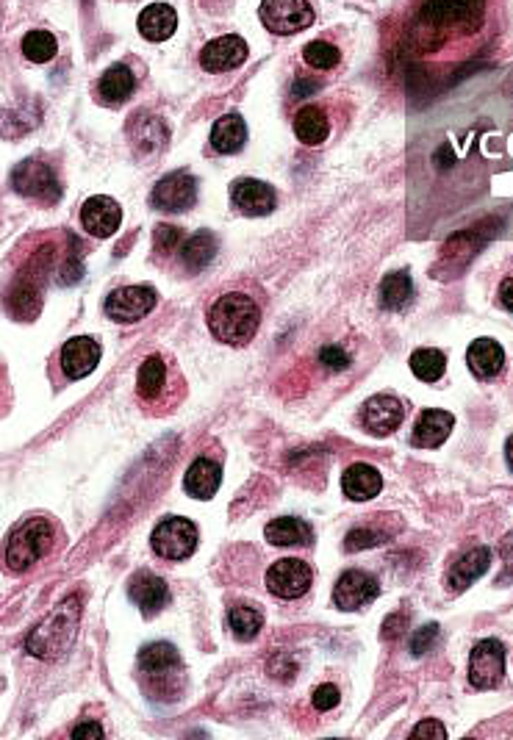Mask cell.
Segmentation results:
<instances>
[{
	"label": "cell",
	"mask_w": 513,
	"mask_h": 740,
	"mask_svg": "<svg viewBox=\"0 0 513 740\" xmlns=\"http://www.w3.org/2000/svg\"><path fill=\"white\" fill-rule=\"evenodd\" d=\"M489 0H416L405 42L419 53L452 45L483 31Z\"/></svg>",
	"instance_id": "1"
},
{
	"label": "cell",
	"mask_w": 513,
	"mask_h": 740,
	"mask_svg": "<svg viewBox=\"0 0 513 740\" xmlns=\"http://www.w3.org/2000/svg\"><path fill=\"white\" fill-rule=\"evenodd\" d=\"M78 624H81V599L67 596L62 605L53 607L48 616L31 630L28 641H25L28 655L39 657V660H59L73 646Z\"/></svg>",
	"instance_id": "2"
},
{
	"label": "cell",
	"mask_w": 513,
	"mask_h": 740,
	"mask_svg": "<svg viewBox=\"0 0 513 740\" xmlns=\"http://www.w3.org/2000/svg\"><path fill=\"white\" fill-rule=\"evenodd\" d=\"M258 325H261V311H258L256 300L247 294H222L220 300L208 308V328L214 333V339L233 344V347L253 341Z\"/></svg>",
	"instance_id": "3"
},
{
	"label": "cell",
	"mask_w": 513,
	"mask_h": 740,
	"mask_svg": "<svg viewBox=\"0 0 513 740\" xmlns=\"http://www.w3.org/2000/svg\"><path fill=\"white\" fill-rule=\"evenodd\" d=\"M53 541H56V530L48 519H42V516L25 519L9 535V544L3 552L6 569L12 574H25L28 569H34L39 560L53 549Z\"/></svg>",
	"instance_id": "4"
},
{
	"label": "cell",
	"mask_w": 513,
	"mask_h": 740,
	"mask_svg": "<svg viewBox=\"0 0 513 740\" xmlns=\"http://www.w3.org/2000/svg\"><path fill=\"white\" fill-rule=\"evenodd\" d=\"M50 253H37L31 258V264L17 275L12 289L6 292V308L23 322H31L42 308V283L50 269Z\"/></svg>",
	"instance_id": "5"
},
{
	"label": "cell",
	"mask_w": 513,
	"mask_h": 740,
	"mask_svg": "<svg viewBox=\"0 0 513 740\" xmlns=\"http://www.w3.org/2000/svg\"><path fill=\"white\" fill-rule=\"evenodd\" d=\"M258 17L272 34L292 37V34L314 23V9L308 0H261Z\"/></svg>",
	"instance_id": "6"
},
{
	"label": "cell",
	"mask_w": 513,
	"mask_h": 740,
	"mask_svg": "<svg viewBox=\"0 0 513 740\" xmlns=\"http://www.w3.org/2000/svg\"><path fill=\"white\" fill-rule=\"evenodd\" d=\"M150 546L164 560L192 558V552L197 549V527L189 519L170 516L156 524V530L150 535Z\"/></svg>",
	"instance_id": "7"
},
{
	"label": "cell",
	"mask_w": 513,
	"mask_h": 740,
	"mask_svg": "<svg viewBox=\"0 0 513 740\" xmlns=\"http://www.w3.org/2000/svg\"><path fill=\"white\" fill-rule=\"evenodd\" d=\"M12 186L25 197H34L42 203H56L62 197V186L56 172L39 158H25L12 172Z\"/></svg>",
	"instance_id": "8"
},
{
	"label": "cell",
	"mask_w": 513,
	"mask_h": 740,
	"mask_svg": "<svg viewBox=\"0 0 513 740\" xmlns=\"http://www.w3.org/2000/svg\"><path fill=\"white\" fill-rule=\"evenodd\" d=\"M505 677V649L497 638H486L469 655V682L477 691L497 688Z\"/></svg>",
	"instance_id": "9"
},
{
	"label": "cell",
	"mask_w": 513,
	"mask_h": 740,
	"mask_svg": "<svg viewBox=\"0 0 513 740\" xmlns=\"http://www.w3.org/2000/svg\"><path fill=\"white\" fill-rule=\"evenodd\" d=\"M311 580H314L311 566L297 558L278 560V563H272L267 571L269 594L278 596V599H286V602H292V599H300L303 594H308Z\"/></svg>",
	"instance_id": "10"
},
{
	"label": "cell",
	"mask_w": 513,
	"mask_h": 740,
	"mask_svg": "<svg viewBox=\"0 0 513 740\" xmlns=\"http://www.w3.org/2000/svg\"><path fill=\"white\" fill-rule=\"evenodd\" d=\"M159 303V294L153 286H123L106 297V316L114 322H139L145 319Z\"/></svg>",
	"instance_id": "11"
},
{
	"label": "cell",
	"mask_w": 513,
	"mask_h": 740,
	"mask_svg": "<svg viewBox=\"0 0 513 740\" xmlns=\"http://www.w3.org/2000/svg\"><path fill=\"white\" fill-rule=\"evenodd\" d=\"M150 203L159 211H170V214H181L186 208H192L197 203V178L189 172H172L167 178H161L153 186V195Z\"/></svg>",
	"instance_id": "12"
},
{
	"label": "cell",
	"mask_w": 513,
	"mask_h": 740,
	"mask_svg": "<svg viewBox=\"0 0 513 740\" xmlns=\"http://www.w3.org/2000/svg\"><path fill=\"white\" fill-rule=\"evenodd\" d=\"M139 668L150 677L153 688H156L159 682H164V693H172L167 685H170L172 680H181V674H184V663H181L178 649L164 641L150 643V646H145V649L139 652Z\"/></svg>",
	"instance_id": "13"
},
{
	"label": "cell",
	"mask_w": 513,
	"mask_h": 740,
	"mask_svg": "<svg viewBox=\"0 0 513 740\" xmlns=\"http://www.w3.org/2000/svg\"><path fill=\"white\" fill-rule=\"evenodd\" d=\"M403 419V402L391 397V394H375L361 408V425L367 427L372 436H389V433H394L397 427L403 425Z\"/></svg>",
	"instance_id": "14"
},
{
	"label": "cell",
	"mask_w": 513,
	"mask_h": 740,
	"mask_svg": "<svg viewBox=\"0 0 513 740\" xmlns=\"http://www.w3.org/2000/svg\"><path fill=\"white\" fill-rule=\"evenodd\" d=\"M378 594L380 585L372 574L350 569L344 571L336 588H333V605L339 607V610H358V607L369 605Z\"/></svg>",
	"instance_id": "15"
},
{
	"label": "cell",
	"mask_w": 513,
	"mask_h": 740,
	"mask_svg": "<svg viewBox=\"0 0 513 740\" xmlns=\"http://www.w3.org/2000/svg\"><path fill=\"white\" fill-rule=\"evenodd\" d=\"M247 61L245 39L228 34V37L211 39L206 48L200 50V67L206 73H231Z\"/></svg>",
	"instance_id": "16"
},
{
	"label": "cell",
	"mask_w": 513,
	"mask_h": 740,
	"mask_svg": "<svg viewBox=\"0 0 513 740\" xmlns=\"http://www.w3.org/2000/svg\"><path fill=\"white\" fill-rule=\"evenodd\" d=\"M123 222V208L117 206V200L106 195H95L81 206V225L86 233L98 236V239H109L120 231Z\"/></svg>",
	"instance_id": "17"
},
{
	"label": "cell",
	"mask_w": 513,
	"mask_h": 740,
	"mask_svg": "<svg viewBox=\"0 0 513 740\" xmlns=\"http://www.w3.org/2000/svg\"><path fill=\"white\" fill-rule=\"evenodd\" d=\"M231 200L247 217H267L275 208V189L256 178H239L231 186Z\"/></svg>",
	"instance_id": "18"
},
{
	"label": "cell",
	"mask_w": 513,
	"mask_h": 740,
	"mask_svg": "<svg viewBox=\"0 0 513 740\" xmlns=\"http://www.w3.org/2000/svg\"><path fill=\"white\" fill-rule=\"evenodd\" d=\"M136 391L147 405H161L170 394V364L161 355H150L139 366L136 375Z\"/></svg>",
	"instance_id": "19"
},
{
	"label": "cell",
	"mask_w": 513,
	"mask_h": 740,
	"mask_svg": "<svg viewBox=\"0 0 513 740\" xmlns=\"http://www.w3.org/2000/svg\"><path fill=\"white\" fill-rule=\"evenodd\" d=\"M100 364V344L89 336H75L62 347V369L70 380L92 375Z\"/></svg>",
	"instance_id": "20"
},
{
	"label": "cell",
	"mask_w": 513,
	"mask_h": 740,
	"mask_svg": "<svg viewBox=\"0 0 513 740\" xmlns=\"http://www.w3.org/2000/svg\"><path fill=\"white\" fill-rule=\"evenodd\" d=\"M128 596L142 610V616L150 619V616H156L161 607L170 602V588L153 571H139L134 580H131V585H128Z\"/></svg>",
	"instance_id": "21"
},
{
	"label": "cell",
	"mask_w": 513,
	"mask_h": 740,
	"mask_svg": "<svg viewBox=\"0 0 513 740\" xmlns=\"http://www.w3.org/2000/svg\"><path fill=\"white\" fill-rule=\"evenodd\" d=\"M452 425H455V416L452 413L439 411V408H428V411L419 413V419H416L411 444L419 449L441 447L447 441V436H450Z\"/></svg>",
	"instance_id": "22"
},
{
	"label": "cell",
	"mask_w": 513,
	"mask_h": 740,
	"mask_svg": "<svg viewBox=\"0 0 513 740\" xmlns=\"http://www.w3.org/2000/svg\"><path fill=\"white\" fill-rule=\"evenodd\" d=\"M491 566V549L489 546H475V549H469L464 558L458 560L455 566L447 574V585H450L452 594H461L466 591L469 585L480 580Z\"/></svg>",
	"instance_id": "23"
},
{
	"label": "cell",
	"mask_w": 513,
	"mask_h": 740,
	"mask_svg": "<svg viewBox=\"0 0 513 740\" xmlns=\"http://www.w3.org/2000/svg\"><path fill=\"white\" fill-rule=\"evenodd\" d=\"M466 364L469 372L480 380H491L502 372L505 366V352H502L500 341L494 339H477L469 344L466 350Z\"/></svg>",
	"instance_id": "24"
},
{
	"label": "cell",
	"mask_w": 513,
	"mask_h": 740,
	"mask_svg": "<svg viewBox=\"0 0 513 740\" xmlns=\"http://www.w3.org/2000/svg\"><path fill=\"white\" fill-rule=\"evenodd\" d=\"M342 488L347 497L353 502H367V499H375L383 488V477L375 466L369 463H353L347 466V472L342 477Z\"/></svg>",
	"instance_id": "25"
},
{
	"label": "cell",
	"mask_w": 513,
	"mask_h": 740,
	"mask_svg": "<svg viewBox=\"0 0 513 740\" xmlns=\"http://www.w3.org/2000/svg\"><path fill=\"white\" fill-rule=\"evenodd\" d=\"M136 78L131 73V67L125 64H111L109 70L103 73L98 81V100L106 106H123L125 100L134 95Z\"/></svg>",
	"instance_id": "26"
},
{
	"label": "cell",
	"mask_w": 513,
	"mask_h": 740,
	"mask_svg": "<svg viewBox=\"0 0 513 740\" xmlns=\"http://www.w3.org/2000/svg\"><path fill=\"white\" fill-rule=\"evenodd\" d=\"M175 28H178V14L170 3H153L139 14V34L147 42H164L175 34Z\"/></svg>",
	"instance_id": "27"
},
{
	"label": "cell",
	"mask_w": 513,
	"mask_h": 740,
	"mask_svg": "<svg viewBox=\"0 0 513 740\" xmlns=\"http://www.w3.org/2000/svg\"><path fill=\"white\" fill-rule=\"evenodd\" d=\"M222 483V469L220 463H214L211 458H197L189 472H186L184 488L186 494H192L195 499H211L217 494V488Z\"/></svg>",
	"instance_id": "28"
},
{
	"label": "cell",
	"mask_w": 513,
	"mask_h": 740,
	"mask_svg": "<svg viewBox=\"0 0 513 740\" xmlns=\"http://www.w3.org/2000/svg\"><path fill=\"white\" fill-rule=\"evenodd\" d=\"M247 142V125L239 114H225L214 122L211 128V147L222 153V156H231L239 153Z\"/></svg>",
	"instance_id": "29"
},
{
	"label": "cell",
	"mask_w": 513,
	"mask_h": 740,
	"mask_svg": "<svg viewBox=\"0 0 513 740\" xmlns=\"http://www.w3.org/2000/svg\"><path fill=\"white\" fill-rule=\"evenodd\" d=\"M330 134L328 114L319 109V106H303V109L294 114V136L308 147L322 145Z\"/></svg>",
	"instance_id": "30"
},
{
	"label": "cell",
	"mask_w": 513,
	"mask_h": 740,
	"mask_svg": "<svg viewBox=\"0 0 513 740\" xmlns=\"http://www.w3.org/2000/svg\"><path fill=\"white\" fill-rule=\"evenodd\" d=\"M264 538L275 546H297V544H311L314 541V530L311 524L303 519H294V516H283V519H272L264 530Z\"/></svg>",
	"instance_id": "31"
},
{
	"label": "cell",
	"mask_w": 513,
	"mask_h": 740,
	"mask_svg": "<svg viewBox=\"0 0 513 740\" xmlns=\"http://www.w3.org/2000/svg\"><path fill=\"white\" fill-rule=\"evenodd\" d=\"M411 297H414V280H411V275L405 269L391 272L380 283V305L386 311H400V308L411 303Z\"/></svg>",
	"instance_id": "32"
},
{
	"label": "cell",
	"mask_w": 513,
	"mask_h": 740,
	"mask_svg": "<svg viewBox=\"0 0 513 740\" xmlns=\"http://www.w3.org/2000/svg\"><path fill=\"white\" fill-rule=\"evenodd\" d=\"M214 255H217V236L208 231H200L184 244L181 258H184V267L195 275V272H203L214 261Z\"/></svg>",
	"instance_id": "33"
},
{
	"label": "cell",
	"mask_w": 513,
	"mask_h": 740,
	"mask_svg": "<svg viewBox=\"0 0 513 740\" xmlns=\"http://www.w3.org/2000/svg\"><path fill=\"white\" fill-rule=\"evenodd\" d=\"M228 627L239 641H253L264 627V616L253 605H233L228 610Z\"/></svg>",
	"instance_id": "34"
},
{
	"label": "cell",
	"mask_w": 513,
	"mask_h": 740,
	"mask_svg": "<svg viewBox=\"0 0 513 740\" xmlns=\"http://www.w3.org/2000/svg\"><path fill=\"white\" fill-rule=\"evenodd\" d=\"M447 369V355L441 350H430V347H422L411 355V372H414L422 383H436L444 375Z\"/></svg>",
	"instance_id": "35"
},
{
	"label": "cell",
	"mask_w": 513,
	"mask_h": 740,
	"mask_svg": "<svg viewBox=\"0 0 513 740\" xmlns=\"http://www.w3.org/2000/svg\"><path fill=\"white\" fill-rule=\"evenodd\" d=\"M303 59H306L308 67H314V70H333V67H339V61H342V50L336 48V45H330L328 39H314V42H308L306 48H303Z\"/></svg>",
	"instance_id": "36"
},
{
	"label": "cell",
	"mask_w": 513,
	"mask_h": 740,
	"mask_svg": "<svg viewBox=\"0 0 513 740\" xmlns=\"http://www.w3.org/2000/svg\"><path fill=\"white\" fill-rule=\"evenodd\" d=\"M56 50H59V42H56V37L50 31H31V34H25L23 56L28 61L45 64V61L56 56Z\"/></svg>",
	"instance_id": "37"
},
{
	"label": "cell",
	"mask_w": 513,
	"mask_h": 740,
	"mask_svg": "<svg viewBox=\"0 0 513 740\" xmlns=\"http://www.w3.org/2000/svg\"><path fill=\"white\" fill-rule=\"evenodd\" d=\"M347 549L350 552H361V549H369V546H378L383 544V535L375 533V530H367V527H355L347 533Z\"/></svg>",
	"instance_id": "38"
},
{
	"label": "cell",
	"mask_w": 513,
	"mask_h": 740,
	"mask_svg": "<svg viewBox=\"0 0 513 740\" xmlns=\"http://www.w3.org/2000/svg\"><path fill=\"white\" fill-rule=\"evenodd\" d=\"M439 638V624H425L411 635V655L422 657L425 652H430V646Z\"/></svg>",
	"instance_id": "39"
},
{
	"label": "cell",
	"mask_w": 513,
	"mask_h": 740,
	"mask_svg": "<svg viewBox=\"0 0 513 740\" xmlns=\"http://www.w3.org/2000/svg\"><path fill=\"white\" fill-rule=\"evenodd\" d=\"M319 361L328 366V369H333V372H342V369L350 366V352L342 350L339 344H328V347L319 350Z\"/></svg>",
	"instance_id": "40"
},
{
	"label": "cell",
	"mask_w": 513,
	"mask_h": 740,
	"mask_svg": "<svg viewBox=\"0 0 513 740\" xmlns=\"http://www.w3.org/2000/svg\"><path fill=\"white\" fill-rule=\"evenodd\" d=\"M339 702H342V693H339V688H336V685H330V682L319 685L317 691H314V707H317L319 713H325V710H333V707H336Z\"/></svg>",
	"instance_id": "41"
},
{
	"label": "cell",
	"mask_w": 513,
	"mask_h": 740,
	"mask_svg": "<svg viewBox=\"0 0 513 740\" xmlns=\"http://www.w3.org/2000/svg\"><path fill=\"white\" fill-rule=\"evenodd\" d=\"M178 244H181V231L175 225H159L156 228V250L159 253H175Z\"/></svg>",
	"instance_id": "42"
},
{
	"label": "cell",
	"mask_w": 513,
	"mask_h": 740,
	"mask_svg": "<svg viewBox=\"0 0 513 740\" xmlns=\"http://www.w3.org/2000/svg\"><path fill=\"white\" fill-rule=\"evenodd\" d=\"M414 738H447V729L441 727L436 718H425L414 727Z\"/></svg>",
	"instance_id": "43"
},
{
	"label": "cell",
	"mask_w": 513,
	"mask_h": 740,
	"mask_svg": "<svg viewBox=\"0 0 513 740\" xmlns=\"http://www.w3.org/2000/svg\"><path fill=\"white\" fill-rule=\"evenodd\" d=\"M9 405H12V386H9V372L0 361V416L9 411Z\"/></svg>",
	"instance_id": "44"
},
{
	"label": "cell",
	"mask_w": 513,
	"mask_h": 740,
	"mask_svg": "<svg viewBox=\"0 0 513 740\" xmlns=\"http://www.w3.org/2000/svg\"><path fill=\"white\" fill-rule=\"evenodd\" d=\"M73 738L75 740H100L103 738V727L95 724V721H86V724H78L73 729Z\"/></svg>",
	"instance_id": "45"
},
{
	"label": "cell",
	"mask_w": 513,
	"mask_h": 740,
	"mask_svg": "<svg viewBox=\"0 0 513 740\" xmlns=\"http://www.w3.org/2000/svg\"><path fill=\"white\" fill-rule=\"evenodd\" d=\"M500 305H502V308H505V311H511V314H513V278L502 280V286H500Z\"/></svg>",
	"instance_id": "46"
},
{
	"label": "cell",
	"mask_w": 513,
	"mask_h": 740,
	"mask_svg": "<svg viewBox=\"0 0 513 740\" xmlns=\"http://www.w3.org/2000/svg\"><path fill=\"white\" fill-rule=\"evenodd\" d=\"M505 461H508V466H511L513 472V436L508 438V444H505Z\"/></svg>",
	"instance_id": "47"
}]
</instances>
